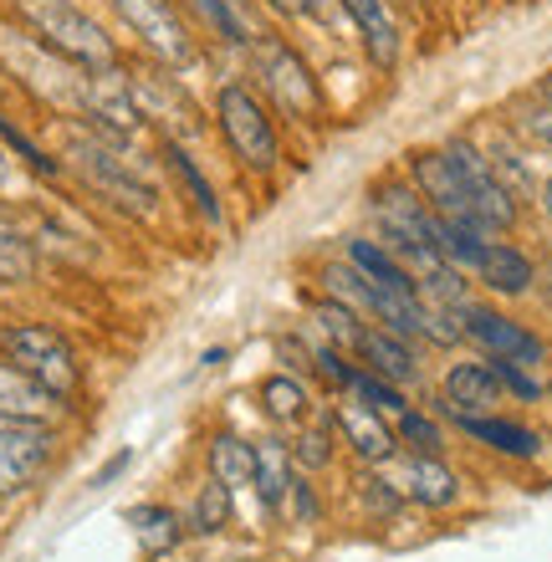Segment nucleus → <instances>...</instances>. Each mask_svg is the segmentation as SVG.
<instances>
[{"instance_id":"2eb2a0df","label":"nucleus","mask_w":552,"mask_h":562,"mask_svg":"<svg viewBox=\"0 0 552 562\" xmlns=\"http://www.w3.org/2000/svg\"><path fill=\"white\" fill-rule=\"evenodd\" d=\"M159 159H165V169L174 175V184L184 190V200L194 205V215H200L205 225H225L221 190L210 184V175L200 169V159L184 148V138H159Z\"/></svg>"},{"instance_id":"aec40b11","label":"nucleus","mask_w":552,"mask_h":562,"mask_svg":"<svg viewBox=\"0 0 552 562\" xmlns=\"http://www.w3.org/2000/svg\"><path fill=\"white\" fill-rule=\"evenodd\" d=\"M292 475H297L292 445H282V440H261V445H256V475H251V486H256V496H261V506H267V512H277V517H282V506H286Z\"/></svg>"},{"instance_id":"c756f323","label":"nucleus","mask_w":552,"mask_h":562,"mask_svg":"<svg viewBox=\"0 0 552 562\" xmlns=\"http://www.w3.org/2000/svg\"><path fill=\"white\" fill-rule=\"evenodd\" d=\"M36 277V240L0 225V286H26Z\"/></svg>"},{"instance_id":"72a5a7b5","label":"nucleus","mask_w":552,"mask_h":562,"mask_svg":"<svg viewBox=\"0 0 552 562\" xmlns=\"http://www.w3.org/2000/svg\"><path fill=\"white\" fill-rule=\"evenodd\" d=\"M282 517H286V521H297V527H313V521L323 517V502H317L313 481H302V475H292V491H286Z\"/></svg>"},{"instance_id":"0eeeda50","label":"nucleus","mask_w":552,"mask_h":562,"mask_svg":"<svg viewBox=\"0 0 552 562\" xmlns=\"http://www.w3.org/2000/svg\"><path fill=\"white\" fill-rule=\"evenodd\" d=\"M57 425L52 419H0V502H15L42 486L57 460Z\"/></svg>"},{"instance_id":"4c0bfd02","label":"nucleus","mask_w":552,"mask_h":562,"mask_svg":"<svg viewBox=\"0 0 552 562\" xmlns=\"http://www.w3.org/2000/svg\"><path fill=\"white\" fill-rule=\"evenodd\" d=\"M11 179H15V159L5 154V144H0V184H11Z\"/></svg>"},{"instance_id":"a211bd4d","label":"nucleus","mask_w":552,"mask_h":562,"mask_svg":"<svg viewBox=\"0 0 552 562\" xmlns=\"http://www.w3.org/2000/svg\"><path fill=\"white\" fill-rule=\"evenodd\" d=\"M61 409L67 404L52 389H42L26 369H15L11 358H0V419H52L57 425Z\"/></svg>"},{"instance_id":"c9c22d12","label":"nucleus","mask_w":552,"mask_h":562,"mask_svg":"<svg viewBox=\"0 0 552 562\" xmlns=\"http://www.w3.org/2000/svg\"><path fill=\"white\" fill-rule=\"evenodd\" d=\"M128 465H134V450H119V456H113V460H103V465H98V475H92V491L113 486V481H119V475L128 471Z\"/></svg>"},{"instance_id":"f704fd0d","label":"nucleus","mask_w":552,"mask_h":562,"mask_svg":"<svg viewBox=\"0 0 552 562\" xmlns=\"http://www.w3.org/2000/svg\"><path fill=\"white\" fill-rule=\"evenodd\" d=\"M492 369H496V379H502V389H511L517 400H538L542 389H538V379L522 369V363H507V358H492Z\"/></svg>"},{"instance_id":"bb28decb","label":"nucleus","mask_w":552,"mask_h":562,"mask_svg":"<svg viewBox=\"0 0 552 562\" xmlns=\"http://www.w3.org/2000/svg\"><path fill=\"white\" fill-rule=\"evenodd\" d=\"M230 517H236V491L221 486V481H205V486L194 491L184 527H190L194 537H215V532H225V527H230Z\"/></svg>"},{"instance_id":"f8f14e48","label":"nucleus","mask_w":552,"mask_h":562,"mask_svg":"<svg viewBox=\"0 0 552 562\" xmlns=\"http://www.w3.org/2000/svg\"><path fill=\"white\" fill-rule=\"evenodd\" d=\"M461 333L476 342L486 358H507V363H542V342L527 333L522 323H511L507 312H492V307H461Z\"/></svg>"},{"instance_id":"412c9836","label":"nucleus","mask_w":552,"mask_h":562,"mask_svg":"<svg viewBox=\"0 0 552 562\" xmlns=\"http://www.w3.org/2000/svg\"><path fill=\"white\" fill-rule=\"evenodd\" d=\"M205 465H210V481H221V486H230V491L251 486L256 445L240 440L236 429H215V435H210V445H205Z\"/></svg>"},{"instance_id":"e433bc0d","label":"nucleus","mask_w":552,"mask_h":562,"mask_svg":"<svg viewBox=\"0 0 552 562\" xmlns=\"http://www.w3.org/2000/svg\"><path fill=\"white\" fill-rule=\"evenodd\" d=\"M267 5L282 15H323L328 11V0H267Z\"/></svg>"},{"instance_id":"a19ab883","label":"nucleus","mask_w":552,"mask_h":562,"mask_svg":"<svg viewBox=\"0 0 552 562\" xmlns=\"http://www.w3.org/2000/svg\"><path fill=\"white\" fill-rule=\"evenodd\" d=\"M542 98H548V103H552V77H548V82H542Z\"/></svg>"},{"instance_id":"4468645a","label":"nucleus","mask_w":552,"mask_h":562,"mask_svg":"<svg viewBox=\"0 0 552 562\" xmlns=\"http://www.w3.org/2000/svg\"><path fill=\"white\" fill-rule=\"evenodd\" d=\"M343 15L353 21V36L363 42L369 61L379 72H394L399 67V21L388 11V0H338Z\"/></svg>"},{"instance_id":"b1692460","label":"nucleus","mask_w":552,"mask_h":562,"mask_svg":"<svg viewBox=\"0 0 552 562\" xmlns=\"http://www.w3.org/2000/svg\"><path fill=\"white\" fill-rule=\"evenodd\" d=\"M0 144H5V154L15 159V169H26V175L46 179V184L67 175V164H61L57 154H46V148L36 144V138H31L26 128H21V123H15L11 113H5V108H0Z\"/></svg>"},{"instance_id":"1a4fd4ad","label":"nucleus","mask_w":552,"mask_h":562,"mask_svg":"<svg viewBox=\"0 0 552 562\" xmlns=\"http://www.w3.org/2000/svg\"><path fill=\"white\" fill-rule=\"evenodd\" d=\"M450 159V169L461 175L465 194H471V205H476V215L486 221V231H507L511 221H517V200H511L507 179L496 175V164L481 154L471 138H450L446 148H440Z\"/></svg>"},{"instance_id":"7c9ffc66","label":"nucleus","mask_w":552,"mask_h":562,"mask_svg":"<svg viewBox=\"0 0 552 562\" xmlns=\"http://www.w3.org/2000/svg\"><path fill=\"white\" fill-rule=\"evenodd\" d=\"M348 394H353V400H363L369 409H379V415H394V419L409 409V404H404V389L388 384V379H379V373H369V369H353Z\"/></svg>"},{"instance_id":"dca6fc26","label":"nucleus","mask_w":552,"mask_h":562,"mask_svg":"<svg viewBox=\"0 0 552 562\" xmlns=\"http://www.w3.org/2000/svg\"><path fill=\"white\" fill-rule=\"evenodd\" d=\"M353 358H359L369 373H379V379H388V384H399V389L419 373L409 338H399V333H394V327H384V323L363 327V338H359V348H353Z\"/></svg>"},{"instance_id":"c85d7f7f","label":"nucleus","mask_w":552,"mask_h":562,"mask_svg":"<svg viewBox=\"0 0 552 562\" xmlns=\"http://www.w3.org/2000/svg\"><path fill=\"white\" fill-rule=\"evenodd\" d=\"M190 5L205 15L210 31H215L221 42H230V46H256V26L246 21L240 0H190Z\"/></svg>"},{"instance_id":"473e14b6","label":"nucleus","mask_w":552,"mask_h":562,"mask_svg":"<svg viewBox=\"0 0 552 562\" xmlns=\"http://www.w3.org/2000/svg\"><path fill=\"white\" fill-rule=\"evenodd\" d=\"M292 460H297L302 471H323L333 460V429L328 425H307L302 429V440L292 445Z\"/></svg>"},{"instance_id":"393cba45","label":"nucleus","mask_w":552,"mask_h":562,"mask_svg":"<svg viewBox=\"0 0 552 562\" xmlns=\"http://www.w3.org/2000/svg\"><path fill=\"white\" fill-rule=\"evenodd\" d=\"M313 333L328 348H338V353H353L359 348V338H363V327H369V317H359L353 307H343V302H333V296H317L313 302Z\"/></svg>"},{"instance_id":"5701e85b","label":"nucleus","mask_w":552,"mask_h":562,"mask_svg":"<svg viewBox=\"0 0 552 562\" xmlns=\"http://www.w3.org/2000/svg\"><path fill=\"white\" fill-rule=\"evenodd\" d=\"M455 425H461L471 440L502 450V456H517V460H532V456H538V435H532L527 425H517V419H502V415H455Z\"/></svg>"},{"instance_id":"ea45409f","label":"nucleus","mask_w":552,"mask_h":562,"mask_svg":"<svg viewBox=\"0 0 552 562\" xmlns=\"http://www.w3.org/2000/svg\"><path fill=\"white\" fill-rule=\"evenodd\" d=\"M542 210L552 215V179H548V190H542Z\"/></svg>"},{"instance_id":"ddd939ff","label":"nucleus","mask_w":552,"mask_h":562,"mask_svg":"<svg viewBox=\"0 0 552 562\" xmlns=\"http://www.w3.org/2000/svg\"><path fill=\"white\" fill-rule=\"evenodd\" d=\"M333 435H338L363 465H384V460L399 456V440H394V429L384 425V415L369 409L363 400H353V394L333 409Z\"/></svg>"},{"instance_id":"2f4dec72","label":"nucleus","mask_w":552,"mask_h":562,"mask_svg":"<svg viewBox=\"0 0 552 562\" xmlns=\"http://www.w3.org/2000/svg\"><path fill=\"white\" fill-rule=\"evenodd\" d=\"M394 440H399V450H409V456H440V445H446V435H440L435 415L404 409V415L394 419Z\"/></svg>"},{"instance_id":"4be33fe9","label":"nucleus","mask_w":552,"mask_h":562,"mask_svg":"<svg viewBox=\"0 0 552 562\" xmlns=\"http://www.w3.org/2000/svg\"><path fill=\"white\" fill-rule=\"evenodd\" d=\"M476 277L502 296H522L532 286V261H527L517 246H502V240H486L476 261Z\"/></svg>"},{"instance_id":"7ed1b4c3","label":"nucleus","mask_w":552,"mask_h":562,"mask_svg":"<svg viewBox=\"0 0 552 562\" xmlns=\"http://www.w3.org/2000/svg\"><path fill=\"white\" fill-rule=\"evenodd\" d=\"M0 72L11 77L21 92H31L36 103L72 113L82 108V72L72 61H61L52 46H42L21 21H0Z\"/></svg>"},{"instance_id":"39448f33","label":"nucleus","mask_w":552,"mask_h":562,"mask_svg":"<svg viewBox=\"0 0 552 562\" xmlns=\"http://www.w3.org/2000/svg\"><path fill=\"white\" fill-rule=\"evenodd\" d=\"M0 358H11L15 369H26L42 389H52L61 404L82 389V358L72 338L52 323H5L0 327Z\"/></svg>"},{"instance_id":"9b49d317","label":"nucleus","mask_w":552,"mask_h":562,"mask_svg":"<svg viewBox=\"0 0 552 562\" xmlns=\"http://www.w3.org/2000/svg\"><path fill=\"white\" fill-rule=\"evenodd\" d=\"M384 471V486L399 496V502H415V506H430V512H440V506H450L455 496H461V481H455V471H450L440 456H394L379 465Z\"/></svg>"},{"instance_id":"cd10ccee","label":"nucleus","mask_w":552,"mask_h":562,"mask_svg":"<svg viewBox=\"0 0 552 562\" xmlns=\"http://www.w3.org/2000/svg\"><path fill=\"white\" fill-rule=\"evenodd\" d=\"M343 261H353V267H359L369 281H379V286H415V277H409V271L388 256V246H379V240L348 236L343 240Z\"/></svg>"},{"instance_id":"a878e982","label":"nucleus","mask_w":552,"mask_h":562,"mask_svg":"<svg viewBox=\"0 0 552 562\" xmlns=\"http://www.w3.org/2000/svg\"><path fill=\"white\" fill-rule=\"evenodd\" d=\"M261 409H267V419L271 425H302L307 419V384L302 379H292V373H267L261 379Z\"/></svg>"},{"instance_id":"9d476101","label":"nucleus","mask_w":552,"mask_h":562,"mask_svg":"<svg viewBox=\"0 0 552 562\" xmlns=\"http://www.w3.org/2000/svg\"><path fill=\"white\" fill-rule=\"evenodd\" d=\"M409 179H415L419 200H425L440 221L461 225V231H471V236H492V231H486V221L476 215V205H471V194H465L461 175L450 169V159L440 154V148L415 154V159H409Z\"/></svg>"},{"instance_id":"58836bf2","label":"nucleus","mask_w":552,"mask_h":562,"mask_svg":"<svg viewBox=\"0 0 552 562\" xmlns=\"http://www.w3.org/2000/svg\"><path fill=\"white\" fill-rule=\"evenodd\" d=\"M200 363H205V369H221V363H225V348H210V353L200 358Z\"/></svg>"},{"instance_id":"6e6552de","label":"nucleus","mask_w":552,"mask_h":562,"mask_svg":"<svg viewBox=\"0 0 552 562\" xmlns=\"http://www.w3.org/2000/svg\"><path fill=\"white\" fill-rule=\"evenodd\" d=\"M256 67L267 77L271 103L282 108L292 123H313L317 119V77L313 67L302 61L297 46H286L282 36H256Z\"/></svg>"},{"instance_id":"f03ea898","label":"nucleus","mask_w":552,"mask_h":562,"mask_svg":"<svg viewBox=\"0 0 552 562\" xmlns=\"http://www.w3.org/2000/svg\"><path fill=\"white\" fill-rule=\"evenodd\" d=\"M11 15L42 46H52L61 61H72L77 72H103V67L123 61L108 26L92 11H82L77 0H11Z\"/></svg>"},{"instance_id":"f257e3e1","label":"nucleus","mask_w":552,"mask_h":562,"mask_svg":"<svg viewBox=\"0 0 552 562\" xmlns=\"http://www.w3.org/2000/svg\"><path fill=\"white\" fill-rule=\"evenodd\" d=\"M57 159L67 164V175H77L98 200H108L128 221H154L159 215V190H154L149 169L134 164V148L108 144L92 128H72V138L61 144Z\"/></svg>"},{"instance_id":"6ab92c4d","label":"nucleus","mask_w":552,"mask_h":562,"mask_svg":"<svg viewBox=\"0 0 552 562\" xmlns=\"http://www.w3.org/2000/svg\"><path fill=\"white\" fill-rule=\"evenodd\" d=\"M128 527H134V542L144 558H165V552H174L184 537H190L184 512H174V506H165V502H138L134 512H128Z\"/></svg>"},{"instance_id":"20e7f679","label":"nucleus","mask_w":552,"mask_h":562,"mask_svg":"<svg viewBox=\"0 0 552 562\" xmlns=\"http://www.w3.org/2000/svg\"><path fill=\"white\" fill-rule=\"evenodd\" d=\"M215 128H221L225 148L240 159V169L251 175H271L282 164V134L271 108L256 98L246 82H221L215 88Z\"/></svg>"},{"instance_id":"f3484780","label":"nucleus","mask_w":552,"mask_h":562,"mask_svg":"<svg viewBox=\"0 0 552 562\" xmlns=\"http://www.w3.org/2000/svg\"><path fill=\"white\" fill-rule=\"evenodd\" d=\"M502 379H496L492 358L486 363H450L446 373V409L450 415H492L502 404Z\"/></svg>"},{"instance_id":"423d86ee","label":"nucleus","mask_w":552,"mask_h":562,"mask_svg":"<svg viewBox=\"0 0 552 562\" xmlns=\"http://www.w3.org/2000/svg\"><path fill=\"white\" fill-rule=\"evenodd\" d=\"M119 21L138 36V46L149 52L165 72H190L200 61V42H194L190 21L180 15L174 0H108Z\"/></svg>"}]
</instances>
